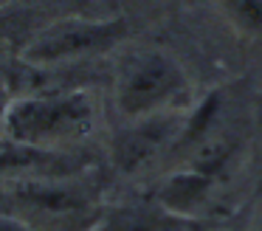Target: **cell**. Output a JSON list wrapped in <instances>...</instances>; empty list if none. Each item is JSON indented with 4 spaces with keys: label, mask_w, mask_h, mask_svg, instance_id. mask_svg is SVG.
I'll return each instance as SVG.
<instances>
[{
    "label": "cell",
    "mask_w": 262,
    "mask_h": 231,
    "mask_svg": "<svg viewBox=\"0 0 262 231\" xmlns=\"http://www.w3.org/2000/svg\"><path fill=\"white\" fill-rule=\"evenodd\" d=\"M189 118L181 110H166L155 116L133 118L113 141V163L124 175H138L149 169L183 133Z\"/></svg>",
    "instance_id": "4"
},
{
    "label": "cell",
    "mask_w": 262,
    "mask_h": 231,
    "mask_svg": "<svg viewBox=\"0 0 262 231\" xmlns=\"http://www.w3.org/2000/svg\"><path fill=\"white\" fill-rule=\"evenodd\" d=\"M9 101H12V96L6 93V88L0 85V127H3V116H6V107H9Z\"/></svg>",
    "instance_id": "10"
},
{
    "label": "cell",
    "mask_w": 262,
    "mask_h": 231,
    "mask_svg": "<svg viewBox=\"0 0 262 231\" xmlns=\"http://www.w3.org/2000/svg\"><path fill=\"white\" fill-rule=\"evenodd\" d=\"M9 195L23 208H31L37 217L62 220V217H79L91 208V195L85 186L74 178H59V175H20L9 178Z\"/></svg>",
    "instance_id": "5"
},
{
    "label": "cell",
    "mask_w": 262,
    "mask_h": 231,
    "mask_svg": "<svg viewBox=\"0 0 262 231\" xmlns=\"http://www.w3.org/2000/svg\"><path fill=\"white\" fill-rule=\"evenodd\" d=\"M217 6L237 31L251 37L262 34V0H217Z\"/></svg>",
    "instance_id": "7"
},
{
    "label": "cell",
    "mask_w": 262,
    "mask_h": 231,
    "mask_svg": "<svg viewBox=\"0 0 262 231\" xmlns=\"http://www.w3.org/2000/svg\"><path fill=\"white\" fill-rule=\"evenodd\" d=\"M99 127V101L85 88L12 96L0 133L20 144L59 152L88 141Z\"/></svg>",
    "instance_id": "1"
},
{
    "label": "cell",
    "mask_w": 262,
    "mask_h": 231,
    "mask_svg": "<svg viewBox=\"0 0 262 231\" xmlns=\"http://www.w3.org/2000/svg\"><path fill=\"white\" fill-rule=\"evenodd\" d=\"M127 34V26L113 17L62 14L37 28L20 48V62L31 71H59L62 65L96 56L113 48Z\"/></svg>",
    "instance_id": "2"
},
{
    "label": "cell",
    "mask_w": 262,
    "mask_h": 231,
    "mask_svg": "<svg viewBox=\"0 0 262 231\" xmlns=\"http://www.w3.org/2000/svg\"><path fill=\"white\" fill-rule=\"evenodd\" d=\"M54 158H57V152H46V150H37V146L20 144V141L0 133V180L40 172Z\"/></svg>",
    "instance_id": "6"
},
{
    "label": "cell",
    "mask_w": 262,
    "mask_h": 231,
    "mask_svg": "<svg viewBox=\"0 0 262 231\" xmlns=\"http://www.w3.org/2000/svg\"><path fill=\"white\" fill-rule=\"evenodd\" d=\"M0 231H34V225L20 220L12 212H0Z\"/></svg>",
    "instance_id": "9"
},
{
    "label": "cell",
    "mask_w": 262,
    "mask_h": 231,
    "mask_svg": "<svg viewBox=\"0 0 262 231\" xmlns=\"http://www.w3.org/2000/svg\"><path fill=\"white\" fill-rule=\"evenodd\" d=\"M29 3H37V6H48V9H59L65 14H85L82 6L88 0H29Z\"/></svg>",
    "instance_id": "8"
},
{
    "label": "cell",
    "mask_w": 262,
    "mask_h": 231,
    "mask_svg": "<svg viewBox=\"0 0 262 231\" xmlns=\"http://www.w3.org/2000/svg\"><path fill=\"white\" fill-rule=\"evenodd\" d=\"M259 231H262V220H259Z\"/></svg>",
    "instance_id": "11"
},
{
    "label": "cell",
    "mask_w": 262,
    "mask_h": 231,
    "mask_svg": "<svg viewBox=\"0 0 262 231\" xmlns=\"http://www.w3.org/2000/svg\"><path fill=\"white\" fill-rule=\"evenodd\" d=\"M88 231H99V228H88Z\"/></svg>",
    "instance_id": "12"
},
{
    "label": "cell",
    "mask_w": 262,
    "mask_h": 231,
    "mask_svg": "<svg viewBox=\"0 0 262 231\" xmlns=\"http://www.w3.org/2000/svg\"><path fill=\"white\" fill-rule=\"evenodd\" d=\"M186 88L189 79L175 56H169L166 51L149 48L136 51L121 62L119 73H116L113 96L121 118L133 121V118L175 110Z\"/></svg>",
    "instance_id": "3"
}]
</instances>
